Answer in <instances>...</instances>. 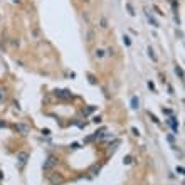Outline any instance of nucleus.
<instances>
[{"mask_svg":"<svg viewBox=\"0 0 185 185\" xmlns=\"http://www.w3.org/2000/svg\"><path fill=\"white\" fill-rule=\"evenodd\" d=\"M57 182H62V177H61V175L52 177V178H51V184H57Z\"/></svg>","mask_w":185,"mask_h":185,"instance_id":"nucleus-8","label":"nucleus"},{"mask_svg":"<svg viewBox=\"0 0 185 185\" xmlns=\"http://www.w3.org/2000/svg\"><path fill=\"white\" fill-rule=\"evenodd\" d=\"M125 44H126V46H130V44H131V42H130V37H125Z\"/></svg>","mask_w":185,"mask_h":185,"instance_id":"nucleus-12","label":"nucleus"},{"mask_svg":"<svg viewBox=\"0 0 185 185\" xmlns=\"http://www.w3.org/2000/svg\"><path fill=\"white\" fill-rule=\"evenodd\" d=\"M170 126L173 128V131H177V123H175V119H173V118L170 119Z\"/></svg>","mask_w":185,"mask_h":185,"instance_id":"nucleus-10","label":"nucleus"},{"mask_svg":"<svg viewBox=\"0 0 185 185\" xmlns=\"http://www.w3.org/2000/svg\"><path fill=\"white\" fill-rule=\"evenodd\" d=\"M148 54H150V57L153 59V61H156V56H155V54H153V49H152V47L148 49Z\"/></svg>","mask_w":185,"mask_h":185,"instance_id":"nucleus-9","label":"nucleus"},{"mask_svg":"<svg viewBox=\"0 0 185 185\" xmlns=\"http://www.w3.org/2000/svg\"><path fill=\"white\" fill-rule=\"evenodd\" d=\"M0 24H2V14H0Z\"/></svg>","mask_w":185,"mask_h":185,"instance_id":"nucleus-13","label":"nucleus"},{"mask_svg":"<svg viewBox=\"0 0 185 185\" xmlns=\"http://www.w3.org/2000/svg\"><path fill=\"white\" fill-rule=\"evenodd\" d=\"M175 74L180 79H184V71H182V68H180V66H177V68H175Z\"/></svg>","mask_w":185,"mask_h":185,"instance_id":"nucleus-5","label":"nucleus"},{"mask_svg":"<svg viewBox=\"0 0 185 185\" xmlns=\"http://www.w3.org/2000/svg\"><path fill=\"white\" fill-rule=\"evenodd\" d=\"M57 96H61V98H71V93H69V91H57Z\"/></svg>","mask_w":185,"mask_h":185,"instance_id":"nucleus-6","label":"nucleus"},{"mask_svg":"<svg viewBox=\"0 0 185 185\" xmlns=\"http://www.w3.org/2000/svg\"><path fill=\"white\" fill-rule=\"evenodd\" d=\"M17 130H20V131L25 135V133L29 131V126H25V125H17Z\"/></svg>","mask_w":185,"mask_h":185,"instance_id":"nucleus-7","label":"nucleus"},{"mask_svg":"<svg viewBox=\"0 0 185 185\" xmlns=\"http://www.w3.org/2000/svg\"><path fill=\"white\" fill-rule=\"evenodd\" d=\"M5 99H7V91H5V89L0 86V104H2Z\"/></svg>","mask_w":185,"mask_h":185,"instance_id":"nucleus-3","label":"nucleus"},{"mask_svg":"<svg viewBox=\"0 0 185 185\" xmlns=\"http://www.w3.org/2000/svg\"><path fill=\"white\" fill-rule=\"evenodd\" d=\"M138 106H140L138 98H131V108H133V109H138Z\"/></svg>","mask_w":185,"mask_h":185,"instance_id":"nucleus-4","label":"nucleus"},{"mask_svg":"<svg viewBox=\"0 0 185 185\" xmlns=\"http://www.w3.org/2000/svg\"><path fill=\"white\" fill-rule=\"evenodd\" d=\"M56 162H57V160H56L54 156H49L47 160H46V163H44V170H51L52 167L56 165Z\"/></svg>","mask_w":185,"mask_h":185,"instance_id":"nucleus-1","label":"nucleus"},{"mask_svg":"<svg viewBox=\"0 0 185 185\" xmlns=\"http://www.w3.org/2000/svg\"><path fill=\"white\" fill-rule=\"evenodd\" d=\"M177 172H178V173H184V167H177Z\"/></svg>","mask_w":185,"mask_h":185,"instance_id":"nucleus-11","label":"nucleus"},{"mask_svg":"<svg viewBox=\"0 0 185 185\" xmlns=\"http://www.w3.org/2000/svg\"><path fill=\"white\" fill-rule=\"evenodd\" d=\"M17 158H19V162L22 163V165H25V162H27V158H29V153H25V152H20L19 155H17Z\"/></svg>","mask_w":185,"mask_h":185,"instance_id":"nucleus-2","label":"nucleus"}]
</instances>
